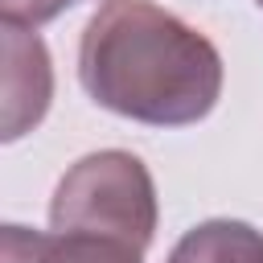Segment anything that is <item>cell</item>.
<instances>
[{
    "label": "cell",
    "instance_id": "cell-8",
    "mask_svg": "<svg viewBox=\"0 0 263 263\" xmlns=\"http://www.w3.org/2000/svg\"><path fill=\"white\" fill-rule=\"evenodd\" d=\"M255 4H259V8H263V0H255Z\"/></svg>",
    "mask_w": 263,
    "mask_h": 263
},
{
    "label": "cell",
    "instance_id": "cell-2",
    "mask_svg": "<svg viewBox=\"0 0 263 263\" xmlns=\"http://www.w3.org/2000/svg\"><path fill=\"white\" fill-rule=\"evenodd\" d=\"M49 226L58 234H95L148 251L156 234V185L148 164L123 148L74 160L49 197Z\"/></svg>",
    "mask_w": 263,
    "mask_h": 263
},
{
    "label": "cell",
    "instance_id": "cell-1",
    "mask_svg": "<svg viewBox=\"0 0 263 263\" xmlns=\"http://www.w3.org/2000/svg\"><path fill=\"white\" fill-rule=\"evenodd\" d=\"M78 82L111 115L189 127L222 95V53L152 0H107L78 37Z\"/></svg>",
    "mask_w": 263,
    "mask_h": 263
},
{
    "label": "cell",
    "instance_id": "cell-5",
    "mask_svg": "<svg viewBox=\"0 0 263 263\" xmlns=\"http://www.w3.org/2000/svg\"><path fill=\"white\" fill-rule=\"evenodd\" d=\"M144 251L115 242V238H95V234H45V259L41 263H144Z\"/></svg>",
    "mask_w": 263,
    "mask_h": 263
},
{
    "label": "cell",
    "instance_id": "cell-6",
    "mask_svg": "<svg viewBox=\"0 0 263 263\" xmlns=\"http://www.w3.org/2000/svg\"><path fill=\"white\" fill-rule=\"evenodd\" d=\"M74 0H0V21H12V25H25V29H37L53 16H62Z\"/></svg>",
    "mask_w": 263,
    "mask_h": 263
},
{
    "label": "cell",
    "instance_id": "cell-3",
    "mask_svg": "<svg viewBox=\"0 0 263 263\" xmlns=\"http://www.w3.org/2000/svg\"><path fill=\"white\" fill-rule=\"evenodd\" d=\"M0 49H4V140H21L25 132H33L53 99V62L45 41L12 21H0Z\"/></svg>",
    "mask_w": 263,
    "mask_h": 263
},
{
    "label": "cell",
    "instance_id": "cell-7",
    "mask_svg": "<svg viewBox=\"0 0 263 263\" xmlns=\"http://www.w3.org/2000/svg\"><path fill=\"white\" fill-rule=\"evenodd\" d=\"M0 251H4V263H41L45 259V234L25 230V226H4Z\"/></svg>",
    "mask_w": 263,
    "mask_h": 263
},
{
    "label": "cell",
    "instance_id": "cell-4",
    "mask_svg": "<svg viewBox=\"0 0 263 263\" xmlns=\"http://www.w3.org/2000/svg\"><path fill=\"white\" fill-rule=\"evenodd\" d=\"M164 263H263V230L238 218H210L185 230Z\"/></svg>",
    "mask_w": 263,
    "mask_h": 263
}]
</instances>
